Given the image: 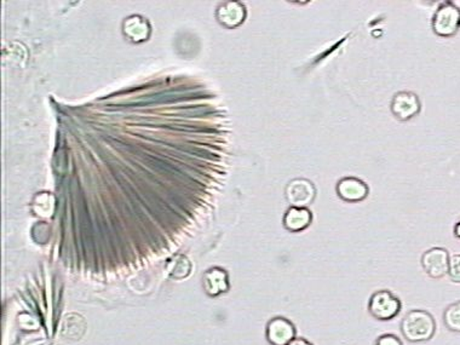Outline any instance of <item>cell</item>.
Instances as JSON below:
<instances>
[{
  "label": "cell",
  "instance_id": "7c38bea8",
  "mask_svg": "<svg viewBox=\"0 0 460 345\" xmlns=\"http://www.w3.org/2000/svg\"><path fill=\"white\" fill-rule=\"evenodd\" d=\"M446 327L453 332H460V302L450 304L444 314Z\"/></svg>",
  "mask_w": 460,
  "mask_h": 345
},
{
  "label": "cell",
  "instance_id": "5bb4252c",
  "mask_svg": "<svg viewBox=\"0 0 460 345\" xmlns=\"http://www.w3.org/2000/svg\"><path fill=\"white\" fill-rule=\"evenodd\" d=\"M374 345H403L401 340L394 335H383L378 337Z\"/></svg>",
  "mask_w": 460,
  "mask_h": 345
},
{
  "label": "cell",
  "instance_id": "2e32d148",
  "mask_svg": "<svg viewBox=\"0 0 460 345\" xmlns=\"http://www.w3.org/2000/svg\"><path fill=\"white\" fill-rule=\"evenodd\" d=\"M455 235L458 236V238H460V222L458 223V225H455Z\"/></svg>",
  "mask_w": 460,
  "mask_h": 345
},
{
  "label": "cell",
  "instance_id": "5b68a950",
  "mask_svg": "<svg viewBox=\"0 0 460 345\" xmlns=\"http://www.w3.org/2000/svg\"><path fill=\"white\" fill-rule=\"evenodd\" d=\"M422 267L433 279H441L448 274L450 267V257L445 248H430L422 257Z\"/></svg>",
  "mask_w": 460,
  "mask_h": 345
},
{
  "label": "cell",
  "instance_id": "9c48e42d",
  "mask_svg": "<svg viewBox=\"0 0 460 345\" xmlns=\"http://www.w3.org/2000/svg\"><path fill=\"white\" fill-rule=\"evenodd\" d=\"M245 6L236 1L225 3L217 10V20L220 25H223L227 28H235V27L240 26L241 23L245 21Z\"/></svg>",
  "mask_w": 460,
  "mask_h": 345
},
{
  "label": "cell",
  "instance_id": "3957f363",
  "mask_svg": "<svg viewBox=\"0 0 460 345\" xmlns=\"http://www.w3.org/2000/svg\"><path fill=\"white\" fill-rule=\"evenodd\" d=\"M286 200L293 207H308L316 196L314 184L305 178H296L286 186Z\"/></svg>",
  "mask_w": 460,
  "mask_h": 345
},
{
  "label": "cell",
  "instance_id": "277c9868",
  "mask_svg": "<svg viewBox=\"0 0 460 345\" xmlns=\"http://www.w3.org/2000/svg\"><path fill=\"white\" fill-rule=\"evenodd\" d=\"M460 27V11L452 4H445L436 11L433 20V28L441 37H450Z\"/></svg>",
  "mask_w": 460,
  "mask_h": 345
},
{
  "label": "cell",
  "instance_id": "30bf717a",
  "mask_svg": "<svg viewBox=\"0 0 460 345\" xmlns=\"http://www.w3.org/2000/svg\"><path fill=\"white\" fill-rule=\"evenodd\" d=\"M313 222V214L308 207L291 206L283 216V227L292 233H299L307 229Z\"/></svg>",
  "mask_w": 460,
  "mask_h": 345
},
{
  "label": "cell",
  "instance_id": "ba28073f",
  "mask_svg": "<svg viewBox=\"0 0 460 345\" xmlns=\"http://www.w3.org/2000/svg\"><path fill=\"white\" fill-rule=\"evenodd\" d=\"M337 194L340 199L348 203H357L366 199L368 187L365 182L355 177L342 178L337 184Z\"/></svg>",
  "mask_w": 460,
  "mask_h": 345
},
{
  "label": "cell",
  "instance_id": "7a4b0ae2",
  "mask_svg": "<svg viewBox=\"0 0 460 345\" xmlns=\"http://www.w3.org/2000/svg\"><path fill=\"white\" fill-rule=\"evenodd\" d=\"M401 308V301L387 290L373 293L368 302L370 314L379 321H389L396 318L400 314Z\"/></svg>",
  "mask_w": 460,
  "mask_h": 345
},
{
  "label": "cell",
  "instance_id": "8fae6325",
  "mask_svg": "<svg viewBox=\"0 0 460 345\" xmlns=\"http://www.w3.org/2000/svg\"><path fill=\"white\" fill-rule=\"evenodd\" d=\"M205 291L212 297H217L229 290L228 274L220 268H214L205 274Z\"/></svg>",
  "mask_w": 460,
  "mask_h": 345
},
{
  "label": "cell",
  "instance_id": "6da1fadb",
  "mask_svg": "<svg viewBox=\"0 0 460 345\" xmlns=\"http://www.w3.org/2000/svg\"><path fill=\"white\" fill-rule=\"evenodd\" d=\"M436 331L433 315L425 310H412L401 322V332L405 340L411 343H423L431 340Z\"/></svg>",
  "mask_w": 460,
  "mask_h": 345
},
{
  "label": "cell",
  "instance_id": "52a82bcc",
  "mask_svg": "<svg viewBox=\"0 0 460 345\" xmlns=\"http://www.w3.org/2000/svg\"><path fill=\"white\" fill-rule=\"evenodd\" d=\"M420 110V103L418 97L412 92L402 91L398 92L392 97V114L398 118V120H409L418 114Z\"/></svg>",
  "mask_w": 460,
  "mask_h": 345
},
{
  "label": "cell",
  "instance_id": "4fadbf2b",
  "mask_svg": "<svg viewBox=\"0 0 460 345\" xmlns=\"http://www.w3.org/2000/svg\"><path fill=\"white\" fill-rule=\"evenodd\" d=\"M448 274H450L452 281L460 283V255H455V256L450 258Z\"/></svg>",
  "mask_w": 460,
  "mask_h": 345
},
{
  "label": "cell",
  "instance_id": "8992f818",
  "mask_svg": "<svg viewBox=\"0 0 460 345\" xmlns=\"http://www.w3.org/2000/svg\"><path fill=\"white\" fill-rule=\"evenodd\" d=\"M296 326L283 316H277L267 324V340L272 345H288L296 338Z\"/></svg>",
  "mask_w": 460,
  "mask_h": 345
},
{
  "label": "cell",
  "instance_id": "9a60e30c",
  "mask_svg": "<svg viewBox=\"0 0 460 345\" xmlns=\"http://www.w3.org/2000/svg\"><path fill=\"white\" fill-rule=\"evenodd\" d=\"M288 345H313L310 342H308L307 340H304V338H294V340H292V342H290Z\"/></svg>",
  "mask_w": 460,
  "mask_h": 345
}]
</instances>
